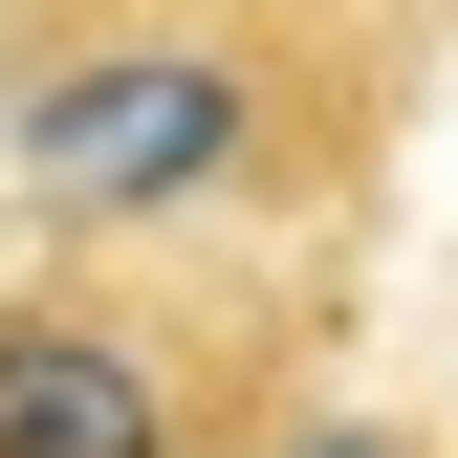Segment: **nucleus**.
Listing matches in <instances>:
<instances>
[{"instance_id":"3","label":"nucleus","mask_w":458,"mask_h":458,"mask_svg":"<svg viewBox=\"0 0 458 458\" xmlns=\"http://www.w3.org/2000/svg\"><path fill=\"white\" fill-rule=\"evenodd\" d=\"M284 458H437V437H393V415H284Z\"/></svg>"},{"instance_id":"1","label":"nucleus","mask_w":458,"mask_h":458,"mask_svg":"<svg viewBox=\"0 0 458 458\" xmlns=\"http://www.w3.org/2000/svg\"><path fill=\"white\" fill-rule=\"evenodd\" d=\"M415 0H0L22 241H306L415 131Z\"/></svg>"},{"instance_id":"4","label":"nucleus","mask_w":458,"mask_h":458,"mask_svg":"<svg viewBox=\"0 0 458 458\" xmlns=\"http://www.w3.org/2000/svg\"><path fill=\"white\" fill-rule=\"evenodd\" d=\"M415 22H437V0H415Z\"/></svg>"},{"instance_id":"2","label":"nucleus","mask_w":458,"mask_h":458,"mask_svg":"<svg viewBox=\"0 0 458 458\" xmlns=\"http://www.w3.org/2000/svg\"><path fill=\"white\" fill-rule=\"evenodd\" d=\"M306 306L218 241H22L0 284V458H284Z\"/></svg>"}]
</instances>
